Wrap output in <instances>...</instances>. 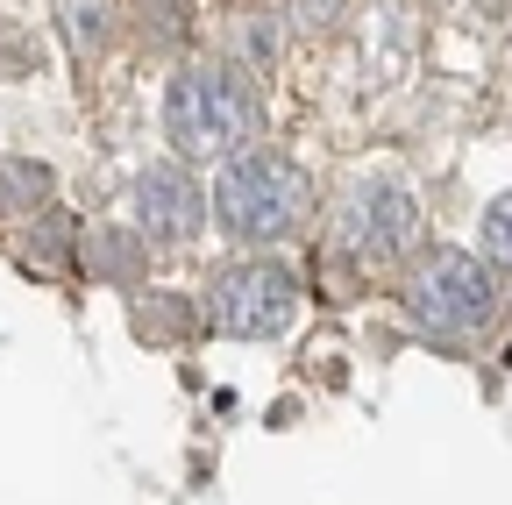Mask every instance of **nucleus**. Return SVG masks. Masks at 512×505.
Instances as JSON below:
<instances>
[{"label": "nucleus", "mask_w": 512, "mask_h": 505, "mask_svg": "<svg viewBox=\"0 0 512 505\" xmlns=\"http://www.w3.org/2000/svg\"><path fill=\"white\" fill-rule=\"evenodd\" d=\"M136 328H143L150 342H185V335H192V306L171 299V292H157V299L136 306Z\"/></svg>", "instance_id": "nucleus-9"}, {"label": "nucleus", "mask_w": 512, "mask_h": 505, "mask_svg": "<svg viewBox=\"0 0 512 505\" xmlns=\"http://www.w3.org/2000/svg\"><path fill=\"white\" fill-rule=\"evenodd\" d=\"M406 321L420 335L463 342L477 328L498 321V278L491 264H477L470 249H427V257L406 271Z\"/></svg>", "instance_id": "nucleus-3"}, {"label": "nucleus", "mask_w": 512, "mask_h": 505, "mask_svg": "<svg viewBox=\"0 0 512 505\" xmlns=\"http://www.w3.org/2000/svg\"><path fill=\"white\" fill-rule=\"evenodd\" d=\"M256 121H264V107H256V86L249 72L235 65H192L178 72L171 100H164V136L171 150L185 157H235L249 136H256Z\"/></svg>", "instance_id": "nucleus-2"}, {"label": "nucleus", "mask_w": 512, "mask_h": 505, "mask_svg": "<svg viewBox=\"0 0 512 505\" xmlns=\"http://www.w3.org/2000/svg\"><path fill=\"white\" fill-rule=\"evenodd\" d=\"M420 228V200L406 193L399 178H356L349 193L335 200V249L349 264H392L413 249Z\"/></svg>", "instance_id": "nucleus-5"}, {"label": "nucleus", "mask_w": 512, "mask_h": 505, "mask_svg": "<svg viewBox=\"0 0 512 505\" xmlns=\"http://www.w3.org/2000/svg\"><path fill=\"white\" fill-rule=\"evenodd\" d=\"M207 313H214V328H228L242 342H271L299 321V278L278 257H235L214 271Z\"/></svg>", "instance_id": "nucleus-4"}, {"label": "nucleus", "mask_w": 512, "mask_h": 505, "mask_svg": "<svg viewBox=\"0 0 512 505\" xmlns=\"http://www.w3.org/2000/svg\"><path fill=\"white\" fill-rule=\"evenodd\" d=\"M313 214V178L285 157V150H235L221 157V185H214V221L221 235L249 242V249H271L285 235H299Z\"/></svg>", "instance_id": "nucleus-1"}, {"label": "nucleus", "mask_w": 512, "mask_h": 505, "mask_svg": "<svg viewBox=\"0 0 512 505\" xmlns=\"http://www.w3.org/2000/svg\"><path fill=\"white\" fill-rule=\"evenodd\" d=\"M86 271H100V278L128 285V278L143 271V242H136V235H114V228H100V235L86 242Z\"/></svg>", "instance_id": "nucleus-7"}, {"label": "nucleus", "mask_w": 512, "mask_h": 505, "mask_svg": "<svg viewBox=\"0 0 512 505\" xmlns=\"http://www.w3.org/2000/svg\"><path fill=\"white\" fill-rule=\"evenodd\" d=\"M136 221L150 242H192L207 221V200H200V185H192L178 164H150L136 178Z\"/></svg>", "instance_id": "nucleus-6"}, {"label": "nucleus", "mask_w": 512, "mask_h": 505, "mask_svg": "<svg viewBox=\"0 0 512 505\" xmlns=\"http://www.w3.org/2000/svg\"><path fill=\"white\" fill-rule=\"evenodd\" d=\"M57 15H64V36H72L79 50L107 43V0H57Z\"/></svg>", "instance_id": "nucleus-10"}, {"label": "nucleus", "mask_w": 512, "mask_h": 505, "mask_svg": "<svg viewBox=\"0 0 512 505\" xmlns=\"http://www.w3.org/2000/svg\"><path fill=\"white\" fill-rule=\"evenodd\" d=\"M484 264H498L512 278V193L484 207Z\"/></svg>", "instance_id": "nucleus-11"}, {"label": "nucleus", "mask_w": 512, "mask_h": 505, "mask_svg": "<svg viewBox=\"0 0 512 505\" xmlns=\"http://www.w3.org/2000/svg\"><path fill=\"white\" fill-rule=\"evenodd\" d=\"M43 193H50V171L43 164H29V157L0 164V214H29Z\"/></svg>", "instance_id": "nucleus-8"}]
</instances>
